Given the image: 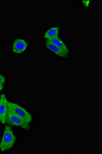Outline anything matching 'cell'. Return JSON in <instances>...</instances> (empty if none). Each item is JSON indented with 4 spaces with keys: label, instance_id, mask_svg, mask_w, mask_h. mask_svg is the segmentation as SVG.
Returning <instances> with one entry per match:
<instances>
[{
    "label": "cell",
    "instance_id": "obj_6",
    "mask_svg": "<svg viewBox=\"0 0 102 154\" xmlns=\"http://www.w3.org/2000/svg\"><path fill=\"white\" fill-rule=\"evenodd\" d=\"M45 46L47 49L58 56L65 57L67 56L66 54H65L62 50H61L59 48H58L51 42H50L49 41L46 40L45 42Z\"/></svg>",
    "mask_w": 102,
    "mask_h": 154
},
{
    "label": "cell",
    "instance_id": "obj_2",
    "mask_svg": "<svg viewBox=\"0 0 102 154\" xmlns=\"http://www.w3.org/2000/svg\"><path fill=\"white\" fill-rule=\"evenodd\" d=\"M7 122L11 125L21 128L25 131H28L30 129L29 123L26 122L18 116L16 115L9 109H8L7 112Z\"/></svg>",
    "mask_w": 102,
    "mask_h": 154
},
{
    "label": "cell",
    "instance_id": "obj_1",
    "mask_svg": "<svg viewBox=\"0 0 102 154\" xmlns=\"http://www.w3.org/2000/svg\"><path fill=\"white\" fill-rule=\"evenodd\" d=\"M16 137L10 126H6L0 141V151L5 152L9 151L16 143Z\"/></svg>",
    "mask_w": 102,
    "mask_h": 154
},
{
    "label": "cell",
    "instance_id": "obj_11",
    "mask_svg": "<svg viewBox=\"0 0 102 154\" xmlns=\"http://www.w3.org/2000/svg\"><path fill=\"white\" fill-rule=\"evenodd\" d=\"M4 88V85H1V84H0V92L2 91L3 89Z\"/></svg>",
    "mask_w": 102,
    "mask_h": 154
},
{
    "label": "cell",
    "instance_id": "obj_7",
    "mask_svg": "<svg viewBox=\"0 0 102 154\" xmlns=\"http://www.w3.org/2000/svg\"><path fill=\"white\" fill-rule=\"evenodd\" d=\"M60 29L58 27H52L45 32L44 34V38L47 40H50L52 38H58Z\"/></svg>",
    "mask_w": 102,
    "mask_h": 154
},
{
    "label": "cell",
    "instance_id": "obj_3",
    "mask_svg": "<svg viewBox=\"0 0 102 154\" xmlns=\"http://www.w3.org/2000/svg\"><path fill=\"white\" fill-rule=\"evenodd\" d=\"M7 105L8 109L16 115L21 118L28 123L32 122L33 119L32 116L25 109L17 104L11 102L7 101Z\"/></svg>",
    "mask_w": 102,
    "mask_h": 154
},
{
    "label": "cell",
    "instance_id": "obj_5",
    "mask_svg": "<svg viewBox=\"0 0 102 154\" xmlns=\"http://www.w3.org/2000/svg\"><path fill=\"white\" fill-rule=\"evenodd\" d=\"M28 44L26 41L23 38H17L13 42L12 51L15 54H20L24 53L28 48Z\"/></svg>",
    "mask_w": 102,
    "mask_h": 154
},
{
    "label": "cell",
    "instance_id": "obj_4",
    "mask_svg": "<svg viewBox=\"0 0 102 154\" xmlns=\"http://www.w3.org/2000/svg\"><path fill=\"white\" fill-rule=\"evenodd\" d=\"M7 100L5 95H1L0 99V122L5 125L7 122V112H8Z\"/></svg>",
    "mask_w": 102,
    "mask_h": 154
},
{
    "label": "cell",
    "instance_id": "obj_12",
    "mask_svg": "<svg viewBox=\"0 0 102 154\" xmlns=\"http://www.w3.org/2000/svg\"><path fill=\"white\" fill-rule=\"evenodd\" d=\"M1 48H0V56H1Z\"/></svg>",
    "mask_w": 102,
    "mask_h": 154
},
{
    "label": "cell",
    "instance_id": "obj_8",
    "mask_svg": "<svg viewBox=\"0 0 102 154\" xmlns=\"http://www.w3.org/2000/svg\"><path fill=\"white\" fill-rule=\"evenodd\" d=\"M47 41H49L50 42H51L58 48H59L61 50H62L65 54H68L69 51L67 46L66 45V44L64 43L63 41L61 40L58 38H52L51 40Z\"/></svg>",
    "mask_w": 102,
    "mask_h": 154
},
{
    "label": "cell",
    "instance_id": "obj_10",
    "mask_svg": "<svg viewBox=\"0 0 102 154\" xmlns=\"http://www.w3.org/2000/svg\"><path fill=\"white\" fill-rule=\"evenodd\" d=\"M83 4L84 5L85 7H88L89 6L90 4H91V2L90 1H82Z\"/></svg>",
    "mask_w": 102,
    "mask_h": 154
},
{
    "label": "cell",
    "instance_id": "obj_9",
    "mask_svg": "<svg viewBox=\"0 0 102 154\" xmlns=\"http://www.w3.org/2000/svg\"><path fill=\"white\" fill-rule=\"evenodd\" d=\"M6 82V79L5 77L2 74H0V84L4 85L5 84Z\"/></svg>",
    "mask_w": 102,
    "mask_h": 154
}]
</instances>
